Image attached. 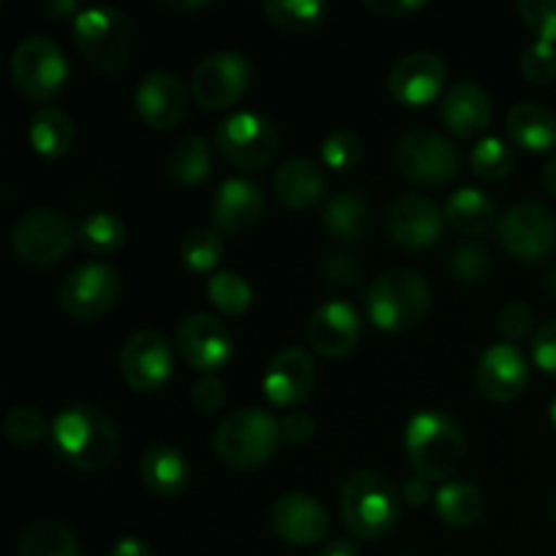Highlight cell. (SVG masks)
I'll list each match as a JSON object with an SVG mask.
<instances>
[{"instance_id":"6da1fadb","label":"cell","mask_w":556,"mask_h":556,"mask_svg":"<svg viewBox=\"0 0 556 556\" xmlns=\"http://www.w3.org/2000/svg\"><path fill=\"white\" fill-rule=\"evenodd\" d=\"M405 451L416 476L448 483L465 465L467 438L445 413L421 410L407 421Z\"/></svg>"},{"instance_id":"7a4b0ae2","label":"cell","mask_w":556,"mask_h":556,"mask_svg":"<svg viewBox=\"0 0 556 556\" xmlns=\"http://www.w3.org/2000/svg\"><path fill=\"white\" fill-rule=\"evenodd\" d=\"M52 438L60 456L85 472L106 470L119 454L117 424L92 405H76L58 413Z\"/></svg>"},{"instance_id":"3957f363","label":"cell","mask_w":556,"mask_h":556,"mask_svg":"<svg viewBox=\"0 0 556 556\" xmlns=\"http://www.w3.org/2000/svg\"><path fill=\"white\" fill-rule=\"evenodd\" d=\"M74 41L81 58L103 74H119L136 49V27L125 11L114 5L81 9L74 20Z\"/></svg>"},{"instance_id":"277c9868","label":"cell","mask_w":556,"mask_h":556,"mask_svg":"<svg viewBox=\"0 0 556 556\" xmlns=\"http://www.w3.org/2000/svg\"><path fill=\"white\" fill-rule=\"evenodd\" d=\"M282 440L280 421L258 407L228 413L215 429V454L233 470H253L277 454Z\"/></svg>"},{"instance_id":"5b68a950","label":"cell","mask_w":556,"mask_h":556,"mask_svg":"<svg viewBox=\"0 0 556 556\" xmlns=\"http://www.w3.org/2000/svg\"><path fill=\"white\" fill-rule=\"evenodd\" d=\"M432 307L429 282L413 269H391L372 282L367 293L369 320L380 331H410Z\"/></svg>"},{"instance_id":"8992f818","label":"cell","mask_w":556,"mask_h":556,"mask_svg":"<svg viewBox=\"0 0 556 556\" xmlns=\"http://www.w3.org/2000/svg\"><path fill=\"white\" fill-rule=\"evenodd\" d=\"M340 514L353 535L362 541H375L396 525L400 500L389 478L375 470H358L342 483Z\"/></svg>"},{"instance_id":"52a82bcc","label":"cell","mask_w":556,"mask_h":556,"mask_svg":"<svg viewBox=\"0 0 556 556\" xmlns=\"http://www.w3.org/2000/svg\"><path fill=\"white\" fill-rule=\"evenodd\" d=\"M79 239V228L65 212L33 206L11 228V248L33 266H49L63 258Z\"/></svg>"},{"instance_id":"ba28073f","label":"cell","mask_w":556,"mask_h":556,"mask_svg":"<svg viewBox=\"0 0 556 556\" xmlns=\"http://www.w3.org/2000/svg\"><path fill=\"white\" fill-rule=\"evenodd\" d=\"M11 79L22 96L47 101L63 90L68 79V58L52 38L27 36L11 54Z\"/></svg>"},{"instance_id":"9c48e42d","label":"cell","mask_w":556,"mask_h":556,"mask_svg":"<svg viewBox=\"0 0 556 556\" xmlns=\"http://www.w3.org/2000/svg\"><path fill=\"white\" fill-rule=\"evenodd\" d=\"M394 163L405 179L416 185H443L459 168V152L438 130H407L394 150Z\"/></svg>"},{"instance_id":"30bf717a","label":"cell","mask_w":556,"mask_h":556,"mask_svg":"<svg viewBox=\"0 0 556 556\" xmlns=\"http://www.w3.org/2000/svg\"><path fill=\"white\" fill-rule=\"evenodd\" d=\"M217 152L231 166L253 168L266 166L280 150V134L266 117L255 112H237L217 125Z\"/></svg>"},{"instance_id":"8fae6325","label":"cell","mask_w":556,"mask_h":556,"mask_svg":"<svg viewBox=\"0 0 556 556\" xmlns=\"http://www.w3.org/2000/svg\"><path fill=\"white\" fill-rule=\"evenodd\" d=\"M253 68L239 52H212L195 63L190 76V92L206 112L228 109L248 92Z\"/></svg>"},{"instance_id":"7c38bea8","label":"cell","mask_w":556,"mask_h":556,"mask_svg":"<svg viewBox=\"0 0 556 556\" xmlns=\"http://www.w3.org/2000/svg\"><path fill=\"white\" fill-rule=\"evenodd\" d=\"M123 282L109 264H81L60 288V307L76 320H96L117 304Z\"/></svg>"},{"instance_id":"4fadbf2b","label":"cell","mask_w":556,"mask_h":556,"mask_svg":"<svg viewBox=\"0 0 556 556\" xmlns=\"http://www.w3.org/2000/svg\"><path fill=\"white\" fill-rule=\"evenodd\" d=\"M500 242L514 258L538 261L556 248V217L548 206L525 201L500 217Z\"/></svg>"},{"instance_id":"5bb4252c","label":"cell","mask_w":556,"mask_h":556,"mask_svg":"<svg viewBox=\"0 0 556 556\" xmlns=\"http://www.w3.org/2000/svg\"><path fill=\"white\" fill-rule=\"evenodd\" d=\"M174 369V353L166 337L157 329H139L119 353L123 380L139 394H152L161 389Z\"/></svg>"},{"instance_id":"9a60e30c","label":"cell","mask_w":556,"mask_h":556,"mask_svg":"<svg viewBox=\"0 0 556 556\" xmlns=\"http://www.w3.org/2000/svg\"><path fill=\"white\" fill-rule=\"evenodd\" d=\"M177 351L185 362L199 372L212 375L215 369L226 367L233 353L231 331L215 315L193 313L179 324Z\"/></svg>"},{"instance_id":"2e32d148","label":"cell","mask_w":556,"mask_h":556,"mask_svg":"<svg viewBox=\"0 0 556 556\" xmlns=\"http://www.w3.org/2000/svg\"><path fill=\"white\" fill-rule=\"evenodd\" d=\"M389 233L400 248L427 250L443 239L445 215L434 201L418 193H402L389 206Z\"/></svg>"},{"instance_id":"e0dca14e","label":"cell","mask_w":556,"mask_h":556,"mask_svg":"<svg viewBox=\"0 0 556 556\" xmlns=\"http://www.w3.org/2000/svg\"><path fill=\"white\" fill-rule=\"evenodd\" d=\"M448 68L434 52H410L394 63L389 92L402 106H424L443 92Z\"/></svg>"},{"instance_id":"ac0fdd59","label":"cell","mask_w":556,"mask_h":556,"mask_svg":"<svg viewBox=\"0 0 556 556\" xmlns=\"http://www.w3.org/2000/svg\"><path fill=\"white\" fill-rule=\"evenodd\" d=\"M269 525L277 538L291 546H315L329 535V510L302 492L282 494L269 510Z\"/></svg>"},{"instance_id":"d6986e66","label":"cell","mask_w":556,"mask_h":556,"mask_svg":"<svg viewBox=\"0 0 556 556\" xmlns=\"http://www.w3.org/2000/svg\"><path fill=\"white\" fill-rule=\"evenodd\" d=\"M315 362L304 348L288 345L271 356L264 372V394L271 405L296 407L313 394Z\"/></svg>"},{"instance_id":"ffe728a7","label":"cell","mask_w":556,"mask_h":556,"mask_svg":"<svg viewBox=\"0 0 556 556\" xmlns=\"http://www.w3.org/2000/svg\"><path fill=\"white\" fill-rule=\"evenodd\" d=\"M530 380L525 353L510 342H497L481 353L476 367V383L486 400L492 402H514L521 396Z\"/></svg>"},{"instance_id":"44dd1931","label":"cell","mask_w":556,"mask_h":556,"mask_svg":"<svg viewBox=\"0 0 556 556\" xmlns=\"http://www.w3.org/2000/svg\"><path fill=\"white\" fill-rule=\"evenodd\" d=\"M358 337H362L358 313L340 299L320 304L307 324L309 348L326 358L348 356L356 348Z\"/></svg>"},{"instance_id":"7402d4cb","label":"cell","mask_w":556,"mask_h":556,"mask_svg":"<svg viewBox=\"0 0 556 556\" xmlns=\"http://www.w3.org/2000/svg\"><path fill=\"white\" fill-rule=\"evenodd\" d=\"M136 112L150 128L168 130L188 112V90L168 71H152L136 87Z\"/></svg>"},{"instance_id":"603a6c76","label":"cell","mask_w":556,"mask_h":556,"mask_svg":"<svg viewBox=\"0 0 556 556\" xmlns=\"http://www.w3.org/2000/svg\"><path fill=\"white\" fill-rule=\"evenodd\" d=\"M264 190L250 179H226L212 199V226L223 233H244L255 228L264 217Z\"/></svg>"},{"instance_id":"cb8c5ba5","label":"cell","mask_w":556,"mask_h":556,"mask_svg":"<svg viewBox=\"0 0 556 556\" xmlns=\"http://www.w3.org/2000/svg\"><path fill=\"white\" fill-rule=\"evenodd\" d=\"M492 98L476 81H459L443 98V123L456 139H476L492 123Z\"/></svg>"},{"instance_id":"d4e9b609","label":"cell","mask_w":556,"mask_h":556,"mask_svg":"<svg viewBox=\"0 0 556 556\" xmlns=\"http://www.w3.org/2000/svg\"><path fill=\"white\" fill-rule=\"evenodd\" d=\"M326 193V172L309 157H291L275 174V195L291 210H307Z\"/></svg>"},{"instance_id":"484cf974","label":"cell","mask_w":556,"mask_h":556,"mask_svg":"<svg viewBox=\"0 0 556 556\" xmlns=\"http://www.w3.org/2000/svg\"><path fill=\"white\" fill-rule=\"evenodd\" d=\"M141 483L157 497H177L190 483V465L182 451L172 445H152L141 456Z\"/></svg>"},{"instance_id":"4316f807","label":"cell","mask_w":556,"mask_h":556,"mask_svg":"<svg viewBox=\"0 0 556 556\" xmlns=\"http://www.w3.org/2000/svg\"><path fill=\"white\" fill-rule=\"evenodd\" d=\"M505 130L527 152H548L556 147V114L543 103H516L505 117Z\"/></svg>"},{"instance_id":"83f0119b","label":"cell","mask_w":556,"mask_h":556,"mask_svg":"<svg viewBox=\"0 0 556 556\" xmlns=\"http://www.w3.org/2000/svg\"><path fill=\"white\" fill-rule=\"evenodd\" d=\"M445 220L456 228V231L467 233V237H483L500 226V215L494 201L489 199L483 190L478 188H459L448 201H445Z\"/></svg>"},{"instance_id":"f1b7e54d","label":"cell","mask_w":556,"mask_h":556,"mask_svg":"<svg viewBox=\"0 0 556 556\" xmlns=\"http://www.w3.org/2000/svg\"><path fill=\"white\" fill-rule=\"evenodd\" d=\"M324 228L340 242H358L372 228V206L353 190H342L326 201Z\"/></svg>"},{"instance_id":"f546056e","label":"cell","mask_w":556,"mask_h":556,"mask_svg":"<svg viewBox=\"0 0 556 556\" xmlns=\"http://www.w3.org/2000/svg\"><path fill=\"white\" fill-rule=\"evenodd\" d=\"M212 172V150L201 136H182L166 155L168 179L179 185H199Z\"/></svg>"},{"instance_id":"4dcf8cb0","label":"cell","mask_w":556,"mask_h":556,"mask_svg":"<svg viewBox=\"0 0 556 556\" xmlns=\"http://www.w3.org/2000/svg\"><path fill=\"white\" fill-rule=\"evenodd\" d=\"M434 508L445 525L465 530L483 516V494L467 481H448L434 494Z\"/></svg>"},{"instance_id":"1f68e13d","label":"cell","mask_w":556,"mask_h":556,"mask_svg":"<svg viewBox=\"0 0 556 556\" xmlns=\"http://www.w3.org/2000/svg\"><path fill=\"white\" fill-rule=\"evenodd\" d=\"M74 141V125L71 117L58 106L38 109L30 119V144L43 157L68 155Z\"/></svg>"},{"instance_id":"d6a6232c","label":"cell","mask_w":556,"mask_h":556,"mask_svg":"<svg viewBox=\"0 0 556 556\" xmlns=\"http://www.w3.org/2000/svg\"><path fill=\"white\" fill-rule=\"evenodd\" d=\"M16 556H81V552L68 527L54 519H43L22 532Z\"/></svg>"},{"instance_id":"836d02e7","label":"cell","mask_w":556,"mask_h":556,"mask_svg":"<svg viewBox=\"0 0 556 556\" xmlns=\"http://www.w3.org/2000/svg\"><path fill=\"white\" fill-rule=\"evenodd\" d=\"M266 20L286 33H309L324 22L329 5L320 0H264Z\"/></svg>"},{"instance_id":"e575fe53","label":"cell","mask_w":556,"mask_h":556,"mask_svg":"<svg viewBox=\"0 0 556 556\" xmlns=\"http://www.w3.org/2000/svg\"><path fill=\"white\" fill-rule=\"evenodd\" d=\"M125 237H128L125 223L117 215H112V212H92L79 226L81 248L90 250L92 255L117 253L125 244Z\"/></svg>"},{"instance_id":"d590c367","label":"cell","mask_w":556,"mask_h":556,"mask_svg":"<svg viewBox=\"0 0 556 556\" xmlns=\"http://www.w3.org/2000/svg\"><path fill=\"white\" fill-rule=\"evenodd\" d=\"M206 296L220 313L242 315L253 304V288L237 271H215L206 282Z\"/></svg>"},{"instance_id":"8d00e7d4","label":"cell","mask_w":556,"mask_h":556,"mask_svg":"<svg viewBox=\"0 0 556 556\" xmlns=\"http://www.w3.org/2000/svg\"><path fill=\"white\" fill-rule=\"evenodd\" d=\"M516 166V155L503 139L497 136H486L476 144L470 155V168L478 179H486V182H497L505 179Z\"/></svg>"},{"instance_id":"74e56055","label":"cell","mask_w":556,"mask_h":556,"mask_svg":"<svg viewBox=\"0 0 556 556\" xmlns=\"http://www.w3.org/2000/svg\"><path fill=\"white\" fill-rule=\"evenodd\" d=\"M185 266L190 271H212L223 258V239L217 228H193L179 244Z\"/></svg>"},{"instance_id":"f35d334b","label":"cell","mask_w":556,"mask_h":556,"mask_svg":"<svg viewBox=\"0 0 556 556\" xmlns=\"http://www.w3.org/2000/svg\"><path fill=\"white\" fill-rule=\"evenodd\" d=\"M320 157L331 172H351L362 163L364 141L353 130L337 128L320 141Z\"/></svg>"},{"instance_id":"ab89813d","label":"cell","mask_w":556,"mask_h":556,"mask_svg":"<svg viewBox=\"0 0 556 556\" xmlns=\"http://www.w3.org/2000/svg\"><path fill=\"white\" fill-rule=\"evenodd\" d=\"M49 424L33 405H14L3 418V434L16 445H36L47 438Z\"/></svg>"},{"instance_id":"60d3db41","label":"cell","mask_w":556,"mask_h":556,"mask_svg":"<svg viewBox=\"0 0 556 556\" xmlns=\"http://www.w3.org/2000/svg\"><path fill=\"white\" fill-rule=\"evenodd\" d=\"M521 76H525L530 85L546 87L556 79V43L548 41H535L521 52L519 58Z\"/></svg>"},{"instance_id":"b9f144b4","label":"cell","mask_w":556,"mask_h":556,"mask_svg":"<svg viewBox=\"0 0 556 556\" xmlns=\"http://www.w3.org/2000/svg\"><path fill=\"white\" fill-rule=\"evenodd\" d=\"M489 266H492V255L486 253L483 244H462V248H456L448 258L451 275H454L456 280L467 282V286L481 282L483 277H486Z\"/></svg>"},{"instance_id":"7bdbcfd3","label":"cell","mask_w":556,"mask_h":556,"mask_svg":"<svg viewBox=\"0 0 556 556\" xmlns=\"http://www.w3.org/2000/svg\"><path fill=\"white\" fill-rule=\"evenodd\" d=\"M516 11L538 41L556 43V0H521Z\"/></svg>"},{"instance_id":"ee69618b","label":"cell","mask_w":556,"mask_h":556,"mask_svg":"<svg viewBox=\"0 0 556 556\" xmlns=\"http://www.w3.org/2000/svg\"><path fill=\"white\" fill-rule=\"evenodd\" d=\"M532 324H535V315H532L530 304L527 302H508L497 315L500 334H503L505 342H510V345H514L516 340H521V337L530 334Z\"/></svg>"},{"instance_id":"f6af8a7d","label":"cell","mask_w":556,"mask_h":556,"mask_svg":"<svg viewBox=\"0 0 556 556\" xmlns=\"http://www.w3.org/2000/svg\"><path fill=\"white\" fill-rule=\"evenodd\" d=\"M190 402L201 413H217L226 405V386L217 375H201L190 389Z\"/></svg>"},{"instance_id":"bcb514c9","label":"cell","mask_w":556,"mask_h":556,"mask_svg":"<svg viewBox=\"0 0 556 556\" xmlns=\"http://www.w3.org/2000/svg\"><path fill=\"white\" fill-rule=\"evenodd\" d=\"M532 358L543 372L556 375V320L541 326L532 337Z\"/></svg>"},{"instance_id":"7dc6e473","label":"cell","mask_w":556,"mask_h":556,"mask_svg":"<svg viewBox=\"0 0 556 556\" xmlns=\"http://www.w3.org/2000/svg\"><path fill=\"white\" fill-rule=\"evenodd\" d=\"M324 275L329 277L334 286L340 288H353L362 277V269H358V261L353 255L334 253L329 258H324Z\"/></svg>"},{"instance_id":"c3c4849f","label":"cell","mask_w":556,"mask_h":556,"mask_svg":"<svg viewBox=\"0 0 556 556\" xmlns=\"http://www.w3.org/2000/svg\"><path fill=\"white\" fill-rule=\"evenodd\" d=\"M280 429H282V440H288V443H307V440L315 434V421L307 416V413L293 410L282 418Z\"/></svg>"},{"instance_id":"681fc988","label":"cell","mask_w":556,"mask_h":556,"mask_svg":"<svg viewBox=\"0 0 556 556\" xmlns=\"http://www.w3.org/2000/svg\"><path fill=\"white\" fill-rule=\"evenodd\" d=\"M424 5H427L424 0H364V9L372 11V14L378 16H391V20L416 14Z\"/></svg>"},{"instance_id":"f907efd6","label":"cell","mask_w":556,"mask_h":556,"mask_svg":"<svg viewBox=\"0 0 556 556\" xmlns=\"http://www.w3.org/2000/svg\"><path fill=\"white\" fill-rule=\"evenodd\" d=\"M402 500H405L407 505H416V508L427 505L429 500H432V481H427V478L421 476L407 478L405 486H402Z\"/></svg>"},{"instance_id":"816d5d0a","label":"cell","mask_w":556,"mask_h":556,"mask_svg":"<svg viewBox=\"0 0 556 556\" xmlns=\"http://www.w3.org/2000/svg\"><path fill=\"white\" fill-rule=\"evenodd\" d=\"M109 556H155V552L141 538H123V541L114 543Z\"/></svg>"},{"instance_id":"f5cc1de1","label":"cell","mask_w":556,"mask_h":556,"mask_svg":"<svg viewBox=\"0 0 556 556\" xmlns=\"http://www.w3.org/2000/svg\"><path fill=\"white\" fill-rule=\"evenodd\" d=\"M43 11L52 16H74V20L81 14L79 3H74V0H54V3L43 5Z\"/></svg>"},{"instance_id":"db71d44e","label":"cell","mask_w":556,"mask_h":556,"mask_svg":"<svg viewBox=\"0 0 556 556\" xmlns=\"http://www.w3.org/2000/svg\"><path fill=\"white\" fill-rule=\"evenodd\" d=\"M318 556H358V552H356V546H353V543L334 541V543H329V546H326Z\"/></svg>"},{"instance_id":"11a10c76","label":"cell","mask_w":556,"mask_h":556,"mask_svg":"<svg viewBox=\"0 0 556 556\" xmlns=\"http://www.w3.org/2000/svg\"><path fill=\"white\" fill-rule=\"evenodd\" d=\"M541 179H543V188H546L552 195H556V155L548 157V163L543 166Z\"/></svg>"},{"instance_id":"9f6ffc18","label":"cell","mask_w":556,"mask_h":556,"mask_svg":"<svg viewBox=\"0 0 556 556\" xmlns=\"http://www.w3.org/2000/svg\"><path fill=\"white\" fill-rule=\"evenodd\" d=\"M166 9H172V11H199V9H204V5H210L206 3V0H188V3H177V0H166Z\"/></svg>"},{"instance_id":"6f0895ef","label":"cell","mask_w":556,"mask_h":556,"mask_svg":"<svg viewBox=\"0 0 556 556\" xmlns=\"http://www.w3.org/2000/svg\"><path fill=\"white\" fill-rule=\"evenodd\" d=\"M546 291L554 293V296H556V264L552 266V269H548V275H546Z\"/></svg>"},{"instance_id":"680465c9","label":"cell","mask_w":556,"mask_h":556,"mask_svg":"<svg viewBox=\"0 0 556 556\" xmlns=\"http://www.w3.org/2000/svg\"><path fill=\"white\" fill-rule=\"evenodd\" d=\"M548 508H552V516L556 519V481H554V486H552V497H548Z\"/></svg>"},{"instance_id":"91938a15","label":"cell","mask_w":556,"mask_h":556,"mask_svg":"<svg viewBox=\"0 0 556 556\" xmlns=\"http://www.w3.org/2000/svg\"><path fill=\"white\" fill-rule=\"evenodd\" d=\"M552 421H554V427H556V396L552 400Z\"/></svg>"}]
</instances>
